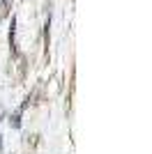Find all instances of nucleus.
<instances>
[{
  "label": "nucleus",
  "mask_w": 152,
  "mask_h": 154,
  "mask_svg": "<svg viewBox=\"0 0 152 154\" xmlns=\"http://www.w3.org/2000/svg\"><path fill=\"white\" fill-rule=\"evenodd\" d=\"M0 147H2V140H0Z\"/></svg>",
  "instance_id": "obj_1"
}]
</instances>
